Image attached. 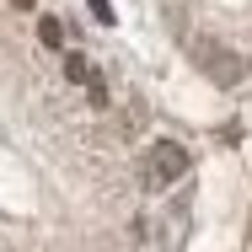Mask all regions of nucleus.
<instances>
[{
    "mask_svg": "<svg viewBox=\"0 0 252 252\" xmlns=\"http://www.w3.org/2000/svg\"><path fill=\"white\" fill-rule=\"evenodd\" d=\"M64 75H70V81L81 86V81H92V64H86L81 54H70V59H64Z\"/></svg>",
    "mask_w": 252,
    "mask_h": 252,
    "instance_id": "nucleus-2",
    "label": "nucleus"
},
{
    "mask_svg": "<svg viewBox=\"0 0 252 252\" xmlns=\"http://www.w3.org/2000/svg\"><path fill=\"white\" fill-rule=\"evenodd\" d=\"M92 11H97V22H113V5L107 0H92Z\"/></svg>",
    "mask_w": 252,
    "mask_h": 252,
    "instance_id": "nucleus-4",
    "label": "nucleus"
},
{
    "mask_svg": "<svg viewBox=\"0 0 252 252\" xmlns=\"http://www.w3.org/2000/svg\"><path fill=\"white\" fill-rule=\"evenodd\" d=\"M183 172H188V151L172 145V140H161L151 151V183H177Z\"/></svg>",
    "mask_w": 252,
    "mask_h": 252,
    "instance_id": "nucleus-1",
    "label": "nucleus"
},
{
    "mask_svg": "<svg viewBox=\"0 0 252 252\" xmlns=\"http://www.w3.org/2000/svg\"><path fill=\"white\" fill-rule=\"evenodd\" d=\"M38 38H43L49 49H59V22H54V16H43V22H38Z\"/></svg>",
    "mask_w": 252,
    "mask_h": 252,
    "instance_id": "nucleus-3",
    "label": "nucleus"
},
{
    "mask_svg": "<svg viewBox=\"0 0 252 252\" xmlns=\"http://www.w3.org/2000/svg\"><path fill=\"white\" fill-rule=\"evenodd\" d=\"M16 5H22V11H32V0H16Z\"/></svg>",
    "mask_w": 252,
    "mask_h": 252,
    "instance_id": "nucleus-5",
    "label": "nucleus"
}]
</instances>
